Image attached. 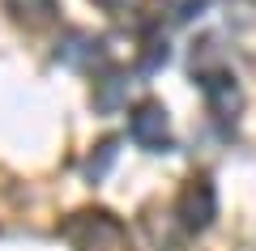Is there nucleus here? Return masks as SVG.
<instances>
[{"mask_svg":"<svg viewBox=\"0 0 256 251\" xmlns=\"http://www.w3.org/2000/svg\"><path fill=\"white\" fill-rule=\"evenodd\" d=\"M68 239L77 243V251H116L120 247V226L107 213L82 217V222L68 226Z\"/></svg>","mask_w":256,"mask_h":251,"instance_id":"nucleus-1","label":"nucleus"},{"mask_svg":"<svg viewBox=\"0 0 256 251\" xmlns=\"http://www.w3.org/2000/svg\"><path fill=\"white\" fill-rule=\"evenodd\" d=\"M18 17H30V21H47L56 13V0H4Z\"/></svg>","mask_w":256,"mask_h":251,"instance_id":"nucleus-5","label":"nucleus"},{"mask_svg":"<svg viewBox=\"0 0 256 251\" xmlns=\"http://www.w3.org/2000/svg\"><path fill=\"white\" fill-rule=\"evenodd\" d=\"M56 55H60L68 68H86V64L98 60V43H94V34H77V30H73V34L60 43V51H56Z\"/></svg>","mask_w":256,"mask_h":251,"instance_id":"nucleus-4","label":"nucleus"},{"mask_svg":"<svg viewBox=\"0 0 256 251\" xmlns=\"http://www.w3.org/2000/svg\"><path fill=\"white\" fill-rule=\"evenodd\" d=\"M128 132L146 149H166V111L158 102H141L132 111V119H128Z\"/></svg>","mask_w":256,"mask_h":251,"instance_id":"nucleus-2","label":"nucleus"},{"mask_svg":"<svg viewBox=\"0 0 256 251\" xmlns=\"http://www.w3.org/2000/svg\"><path fill=\"white\" fill-rule=\"evenodd\" d=\"M210 217H214V188L205 179H196L184 192V222L188 226H210Z\"/></svg>","mask_w":256,"mask_h":251,"instance_id":"nucleus-3","label":"nucleus"}]
</instances>
